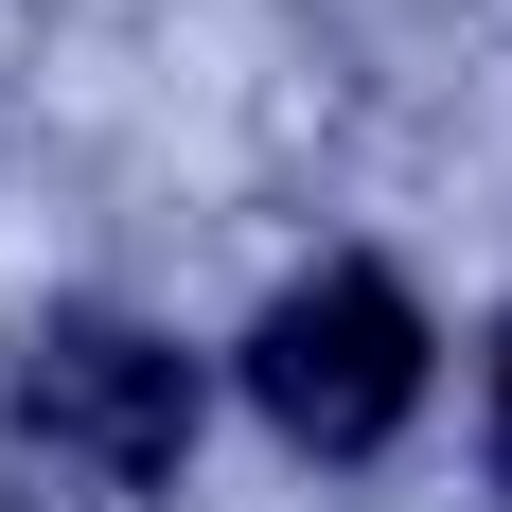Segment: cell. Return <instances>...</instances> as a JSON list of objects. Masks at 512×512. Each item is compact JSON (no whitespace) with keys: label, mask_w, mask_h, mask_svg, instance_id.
Wrapping results in <instances>:
<instances>
[{"label":"cell","mask_w":512,"mask_h":512,"mask_svg":"<svg viewBox=\"0 0 512 512\" xmlns=\"http://www.w3.org/2000/svg\"><path fill=\"white\" fill-rule=\"evenodd\" d=\"M177 460H195V354L142 318H53L18 371V442H0L18 512H142Z\"/></svg>","instance_id":"6da1fadb"},{"label":"cell","mask_w":512,"mask_h":512,"mask_svg":"<svg viewBox=\"0 0 512 512\" xmlns=\"http://www.w3.org/2000/svg\"><path fill=\"white\" fill-rule=\"evenodd\" d=\"M248 389H265V424H283V442L371 460V442L424 407V301L389 283V265H318V283H283V301H265Z\"/></svg>","instance_id":"7a4b0ae2"},{"label":"cell","mask_w":512,"mask_h":512,"mask_svg":"<svg viewBox=\"0 0 512 512\" xmlns=\"http://www.w3.org/2000/svg\"><path fill=\"white\" fill-rule=\"evenodd\" d=\"M495 477H512V336H495Z\"/></svg>","instance_id":"3957f363"}]
</instances>
